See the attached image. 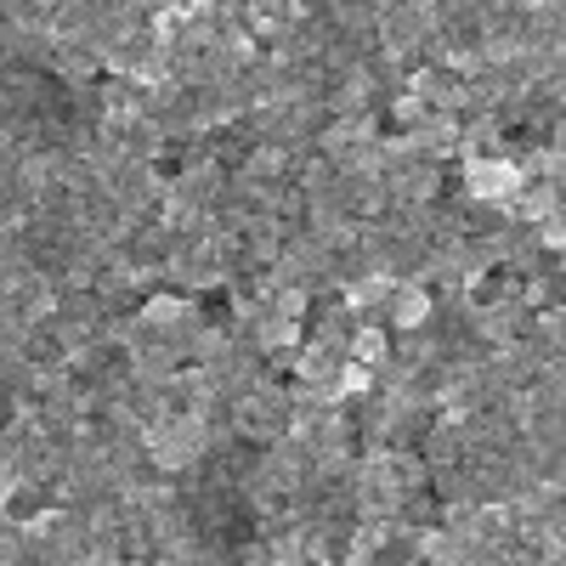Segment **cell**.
<instances>
[{
  "label": "cell",
  "mask_w": 566,
  "mask_h": 566,
  "mask_svg": "<svg viewBox=\"0 0 566 566\" xmlns=\"http://www.w3.org/2000/svg\"><path fill=\"white\" fill-rule=\"evenodd\" d=\"M227 413H232V424H227L232 437L266 448V442H277V437H290L295 397H290V386H277V380H255L250 391H239V397L227 402Z\"/></svg>",
  "instance_id": "6da1fadb"
},
{
  "label": "cell",
  "mask_w": 566,
  "mask_h": 566,
  "mask_svg": "<svg viewBox=\"0 0 566 566\" xmlns=\"http://www.w3.org/2000/svg\"><path fill=\"white\" fill-rule=\"evenodd\" d=\"M527 187V170L515 165V154H464V199L488 205L510 216V199Z\"/></svg>",
  "instance_id": "7a4b0ae2"
},
{
  "label": "cell",
  "mask_w": 566,
  "mask_h": 566,
  "mask_svg": "<svg viewBox=\"0 0 566 566\" xmlns=\"http://www.w3.org/2000/svg\"><path fill=\"white\" fill-rule=\"evenodd\" d=\"M437 317H442V306H437V295L424 290L419 277H397L391 295H386V306H380V323L391 328V335H419V328H437Z\"/></svg>",
  "instance_id": "3957f363"
},
{
  "label": "cell",
  "mask_w": 566,
  "mask_h": 566,
  "mask_svg": "<svg viewBox=\"0 0 566 566\" xmlns=\"http://www.w3.org/2000/svg\"><path fill=\"white\" fill-rule=\"evenodd\" d=\"M386 193H391V216L402 210H424V205H442V165L431 159H408L386 176Z\"/></svg>",
  "instance_id": "277c9868"
},
{
  "label": "cell",
  "mask_w": 566,
  "mask_h": 566,
  "mask_svg": "<svg viewBox=\"0 0 566 566\" xmlns=\"http://www.w3.org/2000/svg\"><path fill=\"white\" fill-rule=\"evenodd\" d=\"M391 346H397V335H391L380 317H352V335H346V357H352V363H363V368L380 374V368L391 363Z\"/></svg>",
  "instance_id": "5b68a950"
},
{
  "label": "cell",
  "mask_w": 566,
  "mask_h": 566,
  "mask_svg": "<svg viewBox=\"0 0 566 566\" xmlns=\"http://www.w3.org/2000/svg\"><path fill=\"white\" fill-rule=\"evenodd\" d=\"M391 119H402V130H419L424 119H431V108H424V103L413 97V91H402V85H397V91H391Z\"/></svg>",
  "instance_id": "8992f818"
}]
</instances>
